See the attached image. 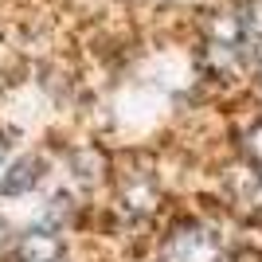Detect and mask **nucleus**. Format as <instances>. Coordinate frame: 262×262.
Listing matches in <instances>:
<instances>
[{
    "label": "nucleus",
    "mask_w": 262,
    "mask_h": 262,
    "mask_svg": "<svg viewBox=\"0 0 262 262\" xmlns=\"http://www.w3.org/2000/svg\"><path fill=\"white\" fill-rule=\"evenodd\" d=\"M164 262H227V251L208 227L180 223L164 243Z\"/></svg>",
    "instance_id": "1"
},
{
    "label": "nucleus",
    "mask_w": 262,
    "mask_h": 262,
    "mask_svg": "<svg viewBox=\"0 0 262 262\" xmlns=\"http://www.w3.org/2000/svg\"><path fill=\"white\" fill-rule=\"evenodd\" d=\"M16 258L20 262H59L63 258V239L55 231L39 227V231H28L16 247Z\"/></svg>",
    "instance_id": "2"
},
{
    "label": "nucleus",
    "mask_w": 262,
    "mask_h": 262,
    "mask_svg": "<svg viewBox=\"0 0 262 262\" xmlns=\"http://www.w3.org/2000/svg\"><path fill=\"white\" fill-rule=\"evenodd\" d=\"M39 176H43V161L39 157H20L16 164H8V172L0 176V192L4 196H24V192H32L39 184Z\"/></svg>",
    "instance_id": "3"
},
{
    "label": "nucleus",
    "mask_w": 262,
    "mask_h": 262,
    "mask_svg": "<svg viewBox=\"0 0 262 262\" xmlns=\"http://www.w3.org/2000/svg\"><path fill=\"white\" fill-rule=\"evenodd\" d=\"M239 24H243V39H258L262 43V0H251L239 8Z\"/></svg>",
    "instance_id": "4"
},
{
    "label": "nucleus",
    "mask_w": 262,
    "mask_h": 262,
    "mask_svg": "<svg viewBox=\"0 0 262 262\" xmlns=\"http://www.w3.org/2000/svg\"><path fill=\"white\" fill-rule=\"evenodd\" d=\"M247 157H251V168L262 176V121L247 133Z\"/></svg>",
    "instance_id": "5"
},
{
    "label": "nucleus",
    "mask_w": 262,
    "mask_h": 262,
    "mask_svg": "<svg viewBox=\"0 0 262 262\" xmlns=\"http://www.w3.org/2000/svg\"><path fill=\"white\" fill-rule=\"evenodd\" d=\"M4 239H8V223L0 219V247H4Z\"/></svg>",
    "instance_id": "6"
},
{
    "label": "nucleus",
    "mask_w": 262,
    "mask_h": 262,
    "mask_svg": "<svg viewBox=\"0 0 262 262\" xmlns=\"http://www.w3.org/2000/svg\"><path fill=\"white\" fill-rule=\"evenodd\" d=\"M0 164H4V137H0Z\"/></svg>",
    "instance_id": "7"
}]
</instances>
